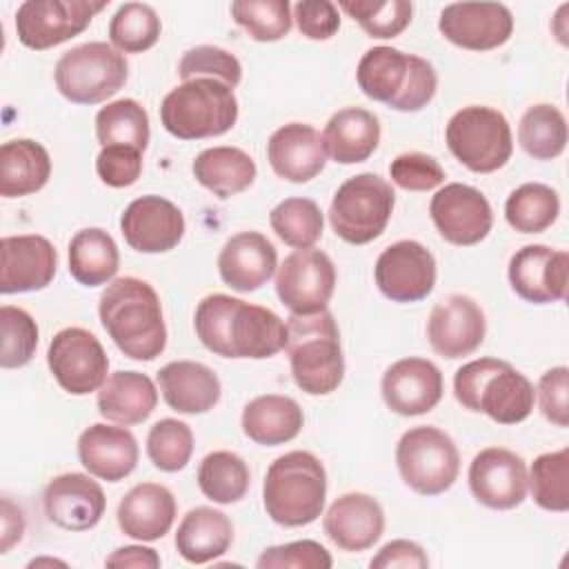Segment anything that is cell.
<instances>
[{
  "instance_id": "1",
  "label": "cell",
  "mask_w": 569,
  "mask_h": 569,
  "mask_svg": "<svg viewBox=\"0 0 569 569\" xmlns=\"http://www.w3.org/2000/svg\"><path fill=\"white\" fill-rule=\"evenodd\" d=\"M200 342L222 358H271L287 345V322L267 307L227 293H211L196 307Z\"/></svg>"
},
{
  "instance_id": "2",
  "label": "cell",
  "mask_w": 569,
  "mask_h": 569,
  "mask_svg": "<svg viewBox=\"0 0 569 569\" xmlns=\"http://www.w3.org/2000/svg\"><path fill=\"white\" fill-rule=\"evenodd\" d=\"M98 316L109 338L131 360H156L167 347L160 296L147 280L124 276L107 284Z\"/></svg>"
},
{
  "instance_id": "3",
  "label": "cell",
  "mask_w": 569,
  "mask_h": 569,
  "mask_svg": "<svg viewBox=\"0 0 569 569\" xmlns=\"http://www.w3.org/2000/svg\"><path fill=\"white\" fill-rule=\"evenodd\" d=\"M456 400L498 425H518L533 411L531 380L507 360L480 358L462 365L453 376Z\"/></svg>"
},
{
  "instance_id": "4",
  "label": "cell",
  "mask_w": 569,
  "mask_h": 569,
  "mask_svg": "<svg viewBox=\"0 0 569 569\" xmlns=\"http://www.w3.org/2000/svg\"><path fill=\"white\" fill-rule=\"evenodd\" d=\"M291 376L309 396L336 391L345 378L340 331L331 311L287 318V345Z\"/></svg>"
},
{
  "instance_id": "5",
  "label": "cell",
  "mask_w": 569,
  "mask_h": 569,
  "mask_svg": "<svg viewBox=\"0 0 569 569\" xmlns=\"http://www.w3.org/2000/svg\"><path fill=\"white\" fill-rule=\"evenodd\" d=\"M327 471L309 451L278 456L264 476L262 502L267 516L282 527H305L322 516Z\"/></svg>"
},
{
  "instance_id": "6",
  "label": "cell",
  "mask_w": 569,
  "mask_h": 569,
  "mask_svg": "<svg viewBox=\"0 0 569 569\" xmlns=\"http://www.w3.org/2000/svg\"><path fill=\"white\" fill-rule=\"evenodd\" d=\"M356 80L362 93L396 111H420L431 102L438 76L431 62L393 47H371L362 53Z\"/></svg>"
},
{
  "instance_id": "7",
  "label": "cell",
  "mask_w": 569,
  "mask_h": 569,
  "mask_svg": "<svg viewBox=\"0 0 569 569\" xmlns=\"http://www.w3.org/2000/svg\"><path fill=\"white\" fill-rule=\"evenodd\" d=\"M162 127L180 140H202L227 133L238 120V100L229 84L193 78L173 87L160 104Z\"/></svg>"
},
{
  "instance_id": "8",
  "label": "cell",
  "mask_w": 569,
  "mask_h": 569,
  "mask_svg": "<svg viewBox=\"0 0 569 569\" xmlns=\"http://www.w3.org/2000/svg\"><path fill=\"white\" fill-rule=\"evenodd\" d=\"M453 158L473 173H491L507 164L513 151L507 118L485 104H469L456 111L445 129Z\"/></svg>"
},
{
  "instance_id": "9",
  "label": "cell",
  "mask_w": 569,
  "mask_h": 569,
  "mask_svg": "<svg viewBox=\"0 0 569 569\" xmlns=\"http://www.w3.org/2000/svg\"><path fill=\"white\" fill-rule=\"evenodd\" d=\"M53 78L69 102L98 104L124 87L129 64L113 44L84 42L60 56Z\"/></svg>"
},
{
  "instance_id": "10",
  "label": "cell",
  "mask_w": 569,
  "mask_h": 569,
  "mask_svg": "<svg viewBox=\"0 0 569 569\" xmlns=\"http://www.w3.org/2000/svg\"><path fill=\"white\" fill-rule=\"evenodd\" d=\"M393 207L396 193L385 178L358 173L338 187L329 207V222L340 240L367 244L387 229Z\"/></svg>"
},
{
  "instance_id": "11",
  "label": "cell",
  "mask_w": 569,
  "mask_h": 569,
  "mask_svg": "<svg viewBox=\"0 0 569 569\" xmlns=\"http://www.w3.org/2000/svg\"><path fill=\"white\" fill-rule=\"evenodd\" d=\"M396 465L409 489L420 496H438L453 487L460 453L451 436L422 425L402 433L396 447Z\"/></svg>"
},
{
  "instance_id": "12",
  "label": "cell",
  "mask_w": 569,
  "mask_h": 569,
  "mask_svg": "<svg viewBox=\"0 0 569 569\" xmlns=\"http://www.w3.org/2000/svg\"><path fill=\"white\" fill-rule=\"evenodd\" d=\"M104 7V0H27L16 11L18 40L36 51L51 49L82 33Z\"/></svg>"
},
{
  "instance_id": "13",
  "label": "cell",
  "mask_w": 569,
  "mask_h": 569,
  "mask_svg": "<svg viewBox=\"0 0 569 569\" xmlns=\"http://www.w3.org/2000/svg\"><path fill=\"white\" fill-rule=\"evenodd\" d=\"M47 365L56 382L71 396L98 391L109 373V358L100 340L82 329H60L47 349Z\"/></svg>"
},
{
  "instance_id": "14",
  "label": "cell",
  "mask_w": 569,
  "mask_h": 569,
  "mask_svg": "<svg viewBox=\"0 0 569 569\" xmlns=\"http://www.w3.org/2000/svg\"><path fill=\"white\" fill-rule=\"evenodd\" d=\"M336 289V267L320 249H296L276 273L280 302L298 316L325 311Z\"/></svg>"
},
{
  "instance_id": "15",
  "label": "cell",
  "mask_w": 569,
  "mask_h": 569,
  "mask_svg": "<svg viewBox=\"0 0 569 569\" xmlns=\"http://www.w3.org/2000/svg\"><path fill=\"white\" fill-rule=\"evenodd\" d=\"M373 278L391 302H418L433 291L436 258L416 240H398L378 256Z\"/></svg>"
},
{
  "instance_id": "16",
  "label": "cell",
  "mask_w": 569,
  "mask_h": 569,
  "mask_svg": "<svg viewBox=\"0 0 569 569\" xmlns=\"http://www.w3.org/2000/svg\"><path fill=\"white\" fill-rule=\"evenodd\" d=\"M429 216L438 233L458 247H471L485 240L493 224L489 200L476 187L449 182L436 191Z\"/></svg>"
},
{
  "instance_id": "17",
  "label": "cell",
  "mask_w": 569,
  "mask_h": 569,
  "mask_svg": "<svg viewBox=\"0 0 569 569\" xmlns=\"http://www.w3.org/2000/svg\"><path fill=\"white\" fill-rule=\"evenodd\" d=\"M438 29L460 49L491 51L511 38L513 16L500 2H453L440 11Z\"/></svg>"
},
{
  "instance_id": "18",
  "label": "cell",
  "mask_w": 569,
  "mask_h": 569,
  "mask_svg": "<svg viewBox=\"0 0 569 569\" xmlns=\"http://www.w3.org/2000/svg\"><path fill=\"white\" fill-rule=\"evenodd\" d=\"M469 489L489 509H513L527 498V465L511 449L487 447L469 465Z\"/></svg>"
},
{
  "instance_id": "19",
  "label": "cell",
  "mask_w": 569,
  "mask_h": 569,
  "mask_svg": "<svg viewBox=\"0 0 569 569\" xmlns=\"http://www.w3.org/2000/svg\"><path fill=\"white\" fill-rule=\"evenodd\" d=\"M487 331L485 311L465 293H449L442 298L429 316L427 338L431 349L449 360L473 353Z\"/></svg>"
},
{
  "instance_id": "20",
  "label": "cell",
  "mask_w": 569,
  "mask_h": 569,
  "mask_svg": "<svg viewBox=\"0 0 569 569\" xmlns=\"http://www.w3.org/2000/svg\"><path fill=\"white\" fill-rule=\"evenodd\" d=\"M124 242L140 253H164L180 244L184 236L182 211L162 196H140L120 216Z\"/></svg>"
},
{
  "instance_id": "21",
  "label": "cell",
  "mask_w": 569,
  "mask_h": 569,
  "mask_svg": "<svg viewBox=\"0 0 569 569\" xmlns=\"http://www.w3.org/2000/svg\"><path fill=\"white\" fill-rule=\"evenodd\" d=\"M567 251L547 244H527L509 260L511 289L531 305L560 302L567 296Z\"/></svg>"
},
{
  "instance_id": "22",
  "label": "cell",
  "mask_w": 569,
  "mask_h": 569,
  "mask_svg": "<svg viewBox=\"0 0 569 569\" xmlns=\"http://www.w3.org/2000/svg\"><path fill=\"white\" fill-rule=\"evenodd\" d=\"M385 405L398 416L431 411L445 391L440 369L427 358H402L387 367L380 382Z\"/></svg>"
},
{
  "instance_id": "23",
  "label": "cell",
  "mask_w": 569,
  "mask_h": 569,
  "mask_svg": "<svg viewBox=\"0 0 569 569\" xmlns=\"http://www.w3.org/2000/svg\"><path fill=\"white\" fill-rule=\"evenodd\" d=\"M42 505L47 518L67 531L93 529L107 507L102 487L87 473H60L49 480Z\"/></svg>"
},
{
  "instance_id": "24",
  "label": "cell",
  "mask_w": 569,
  "mask_h": 569,
  "mask_svg": "<svg viewBox=\"0 0 569 569\" xmlns=\"http://www.w3.org/2000/svg\"><path fill=\"white\" fill-rule=\"evenodd\" d=\"M2 293L40 291L51 284L58 267V253L53 244L38 233L4 236L0 242Z\"/></svg>"
},
{
  "instance_id": "25",
  "label": "cell",
  "mask_w": 569,
  "mask_h": 569,
  "mask_svg": "<svg viewBox=\"0 0 569 569\" xmlns=\"http://www.w3.org/2000/svg\"><path fill=\"white\" fill-rule=\"evenodd\" d=\"M267 158L278 178L302 184L325 169L329 156L322 136L311 124L289 122L271 133Z\"/></svg>"
},
{
  "instance_id": "26",
  "label": "cell",
  "mask_w": 569,
  "mask_h": 569,
  "mask_svg": "<svg viewBox=\"0 0 569 569\" xmlns=\"http://www.w3.org/2000/svg\"><path fill=\"white\" fill-rule=\"evenodd\" d=\"M325 533L342 551H365L385 531V511L369 493H345L331 502L322 518Z\"/></svg>"
},
{
  "instance_id": "27",
  "label": "cell",
  "mask_w": 569,
  "mask_h": 569,
  "mask_svg": "<svg viewBox=\"0 0 569 569\" xmlns=\"http://www.w3.org/2000/svg\"><path fill=\"white\" fill-rule=\"evenodd\" d=\"M276 269V247L258 231H240L231 236L218 256V273L222 282L240 293H249L267 284Z\"/></svg>"
},
{
  "instance_id": "28",
  "label": "cell",
  "mask_w": 569,
  "mask_h": 569,
  "mask_svg": "<svg viewBox=\"0 0 569 569\" xmlns=\"http://www.w3.org/2000/svg\"><path fill=\"white\" fill-rule=\"evenodd\" d=\"M136 436L124 427H111L96 422L87 427L78 438L80 465L96 478L107 482H120L138 465Z\"/></svg>"
},
{
  "instance_id": "29",
  "label": "cell",
  "mask_w": 569,
  "mask_h": 569,
  "mask_svg": "<svg viewBox=\"0 0 569 569\" xmlns=\"http://www.w3.org/2000/svg\"><path fill=\"white\" fill-rule=\"evenodd\" d=\"M118 527L124 536L153 542L169 533L176 520V498L158 482H140L118 505Z\"/></svg>"
},
{
  "instance_id": "30",
  "label": "cell",
  "mask_w": 569,
  "mask_h": 569,
  "mask_svg": "<svg viewBox=\"0 0 569 569\" xmlns=\"http://www.w3.org/2000/svg\"><path fill=\"white\" fill-rule=\"evenodd\" d=\"M164 402L178 413H207L220 400V380L202 362L173 360L158 371Z\"/></svg>"
},
{
  "instance_id": "31",
  "label": "cell",
  "mask_w": 569,
  "mask_h": 569,
  "mask_svg": "<svg viewBox=\"0 0 569 569\" xmlns=\"http://www.w3.org/2000/svg\"><path fill=\"white\" fill-rule=\"evenodd\" d=\"M158 405V389L147 373L116 371L98 389V411L109 422L131 427L144 422Z\"/></svg>"
},
{
  "instance_id": "32",
  "label": "cell",
  "mask_w": 569,
  "mask_h": 569,
  "mask_svg": "<svg viewBox=\"0 0 569 569\" xmlns=\"http://www.w3.org/2000/svg\"><path fill=\"white\" fill-rule=\"evenodd\" d=\"M173 542L187 562L204 565L229 551L233 525L213 507H193L182 516Z\"/></svg>"
},
{
  "instance_id": "33",
  "label": "cell",
  "mask_w": 569,
  "mask_h": 569,
  "mask_svg": "<svg viewBox=\"0 0 569 569\" xmlns=\"http://www.w3.org/2000/svg\"><path fill=\"white\" fill-rule=\"evenodd\" d=\"M327 156L340 164L365 162L380 142L378 118L360 107H345L336 111L322 133Z\"/></svg>"
},
{
  "instance_id": "34",
  "label": "cell",
  "mask_w": 569,
  "mask_h": 569,
  "mask_svg": "<svg viewBox=\"0 0 569 569\" xmlns=\"http://www.w3.org/2000/svg\"><path fill=\"white\" fill-rule=\"evenodd\" d=\"M305 425L300 405L280 393H267L249 400L242 409V431L249 440L276 447L293 440Z\"/></svg>"
},
{
  "instance_id": "35",
  "label": "cell",
  "mask_w": 569,
  "mask_h": 569,
  "mask_svg": "<svg viewBox=\"0 0 569 569\" xmlns=\"http://www.w3.org/2000/svg\"><path fill=\"white\" fill-rule=\"evenodd\" d=\"M51 176L47 149L29 138H16L0 147V196L20 198L40 191Z\"/></svg>"
},
{
  "instance_id": "36",
  "label": "cell",
  "mask_w": 569,
  "mask_h": 569,
  "mask_svg": "<svg viewBox=\"0 0 569 569\" xmlns=\"http://www.w3.org/2000/svg\"><path fill=\"white\" fill-rule=\"evenodd\" d=\"M193 178L218 198H231L249 189L256 180L253 158L238 147H211L196 156Z\"/></svg>"
},
{
  "instance_id": "37",
  "label": "cell",
  "mask_w": 569,
  "mask_h": 569,
  "mask_svg": "<svg viewBox=\"0 0 569 569\" xmlns=\"http://www.w3.org/2000/svg\"><path fill=\"white\" fill-rule=\"evenodd\" d=\"M120 267L116 240L98 227L80 229L69 242V273L84 287L109 282Z\"/></svg>"
},
{
  "instance_id": "38",
  "label": "cell",
  "mask_w": 569,
  "mask_h": 569,
  "mask_svg": "<svg viewBox=\"0 0 569 569\" xmlns=\"http://www.w3.org/2000/svg\"><path fill=\"white\" fill-rule=\"evenodd\" d=\"M518 142L533 160H553L567 147V120L553 104L529 107L518 122Z\"/></svg>"
},
{
  "instance_id": "39",
  "label": "cell",
  "mask_w": 569,
  "mask_h": 569,
  "mask_svg": "<svg viewBox=\"0 0 569 569\" xmlns=\"http://www.w3.org/2000/svg\"><path fill=\"white\" fill-rule=\"evenodd\" d=\"M560 213V198L556 189L542 182H525L513 189L505 202V218L511 229L520 233L547 231Z\"/></svg>"
},
{
  "instance_id": "40",
  "label": "cell",
  "mask_w": 569,
  "mask_h": 569,
  "mask_svg": "<svg viewBox=\"0 0 569 569\" xmlns=\"http://www.w3.org/2000/svg\"><path fill=\"white\" fill-rule=\"evenodd\" d=\"M149 136V116L133 98L109 102L96 113V138L100 147L124 144L144 153Z\"/></svg>"
},
{
  "instance_id": "41",
  "label": "cell",
  "mask_w": 569,
  "mask_h": 569,
  "mask_svg": "<svg viewBox=\"0 0 569 569\" xmlns=\"http://www.w3.org/2000/svg\"><path fill=\"white\" fill-rule=\"evenodd\" d=\"M251 473L247 462L231 451H211L198 467V487L204 498L218 505H233L249 491Z\"/></svg>"
},
{
  "instance_id": "42",
  "label": "cell",
  "mask_w": 569,
  "mask_h": 569,
  "mask_svg": "<svg viewBox=\"0 0 569 569\" xmlns=\"http://www.w3.org/2000/svg\"><path fill=\"white\" fill-rule=\"evenodd\" d=\"M527 487L540 509L562 513L569 509V449L540 453L529 469Z\"/></svg>"
},
{
  "instance_id": "43",
  "label": "cell",
  "mask_w": 569,
  "mask_h": 569,
  "mask_svg": "<svg viewBox=\"0 0 569 569\" xmlns=\"http://www.w3.org/2000/svg\"><path fill=\"white\" fill-rule=\"evenodd\" d=\"M269 224L284 244L293 249H309L320 240L325 218L313 200L287 198L271 209Z\"/></svg>"
},
{
  "instance_id": "44",
  "label": "cell",
  "mask_w": 569,
  "mask_h": 569,
  "mask_svg": "<svg viewBox=\"0 0 569 569\" xmlns=\"http://www.w3.org/2000/svg\"><path fill=\"white\" fill-rule=\"evenodd\" d=\"M162 24L151 4L124 2L109 22V40L120 53H142L160 38Z\"/></svg>"
},
{
  "instance_id": "45",
  "label": "cell",
  "mask_w": 569,
  "mask_h": 569,
  "mask_svg": "<svg viewBox=\"0 0 569 569\" xmlns=\"http://www.w3.org/2000/svg\"><path fill=\"white\" fill-rule=\"evenodd\" d=\"M338 4L371 38L400 36L409 27L413 11L407 0H340Z\"/></svg>"
},
{
  "instance_id": "46",
  "label": "cell",
  "mask_w": 569,
  "mask_h": 569,
  "mask_svg": "<svg viewBox=\"0 0 569 569\" xmlns=\"http://www.w3.org/2000/svg\"><path fill=\"white\" fill-rule=\"evenodd\" d=\"M233 20L258 42L282 40L291 31V7L287 0H236Z\"/></svg>"
},
{
  "instance_id": "47",
  "label": "cell",
  "mask_w": 569,
  "mask_h": 569,
  "mask_svg": "<svg viewBox=\"0 0 569 569\" xmlns=\"http://www.w3.org/2000/svg\"><path fill=\"white\" fill-rule=\"evenodd\" d=\"M193 453V433L176 418L158 420L147 436V456L156 469L173 473L187 467Z\"/></svg>"
},
{
  "instance_id": "48",
  "label": "cell",
  "mask_w": 569,
  "mask_h": 569,
  "mask_svg": "<svg viewBox=\"0 0 569 569\" xmlns=\"http://www.w3.org/2000/svg\"><path fill=\"white\" fill-rule=\"evenodd\" d=\"M0 331H2V349L0 365L4 369H18L31 362L38 347V325L36 320L20 307L2 305L0 307Z\"/></svg>"
},
{
  "instance_id": "49",
  "label": "cell",
  "mask_w": 569,
  "mask_h": 569,
  "mask_svg": "<svg viewBox=\"0 0 569 569\" xmlns=\"http://www.w3.org/2000/svg\"><path fill=\"white\" fill-rule=\"evenodd\" d=\"M178 76L182 78V82L193 78H213L233 89L242 80V64L227 49L213 44H198L182 53L178 62Z\"/></svg>"
},
{
  "instance_id": "50",
  "label": "cell",
  "mask_w": 569,
  "mask_h": 569,
  "mask_svg": "<svg viewBox=\"0 0 569 569\" xmlns=\"http://www.w3.org/2000/svg\"><path fill=\"white\" fill-rule=\"evenodd\" d=\"M331 553L316 540H296L267 547L256 560L258 569H329Z\"/></svg>"
},
{
  "instance_id": "51",
  "label": "cell",
  "mask_w": 569,
  "mask_h": 569,
  "mask_svg": "<svg viewBox=\"0 0 569 569\" xmlns=\"http://www.w3.org/2000/svg\"><path fill=\"white\" fill-rule=\"evenodd\" d=\"M391 180L405 191H431L445 182V169L433 156L407 151L391 160Z\"/></svg>"
},
{
  "instance_id": "52",
  "label": "cell",
  "mask_w": 569,
  "mask_h": 569,
  "mask_svg": "<svg viewBox=\"0 0 569 569\" xmlns=\"http://www.w3.org/2000/svg\"><path fill=\"white\" fill-rule=\"evenodd\" d=\"M96 173L107 187H131L142 173V151L124 144L102 147L96 158Z\"/></svg>"
},
{
  "instance_id": "53",
  "label": "cell",
  "mask_w": 569,
  "mask_h": 569,
  "mask_svg": "<svg viewBox=\"0 0 569 569\" xmlns=\"http://www.w3.org/2000/svg\"><path fill=\"white\" fill-rule=\"evenodd\" d=\"M569 369L567 367H553L545 371L538 380V402L542 416L553 422L556 427L569 425Z\"/></svg>"
},
{
  "instance_id": "54",
  "label": "cell",
  "mask_w": 569,
  "mask_h": 569,
  "mask_svg": "<svg viewBox=\"0 0 569 569\" xmlns=\"http://www.w3.org/2000/svg\"><path fill=\"white\" fill-rule=\"evenodd\" d=\"M293 18L309 40H329L340 29L338 7L329 0H300L293 4Z\"/></svg>"
},
{
  "instance_id": "55",
  "label": "cell",
  "mask_w": 569,
  "mask_h": 569,
  "mask_svg": "<svg viewBox=\"0 0 569 569\" xmlns=\"http://www.w3.org/2000/svg\"><path fill=\"white\" fill-rule=\"evenodd\" d=\"M369 567L371 569H396V567H400V569H425V567H429V558H427L425 549L418 542L400 538V540L387 542L378 551V556L371 558Z\"/></svg>"
},
{
  "instance_id": "56",
  "label": "cell",
  "mask_w": 569,
  "mask_h": 569,
  "mask_svg": "<svg viewBox=\"0 0 569 569\" xmlns=\"http://www.w3.org/2000/svg\"><path fill=\"white\" fill-rule=\"evenodd\" d=\"M107 567H142V569H158L160 567V556L151 547L142 545H129L116 549L107 560Z\"/></svg>"
},
{
  "instance_id": "57",
  "label": "cell",
  "mask_w": 569,
  "mask_h": 569,
  "mask_svg": "<svg viewBox=\"0 0 569 569\" xmlns=\"http://www.w3.org/2000/svg\"><path fill=\"white\" fill-rule=\"evenodd\" d=\"M24 533V518L22 511L9 500L2 498V540H0V551L7 553L16 542L22 540Z\"/></svg>"
}]
</instances>
